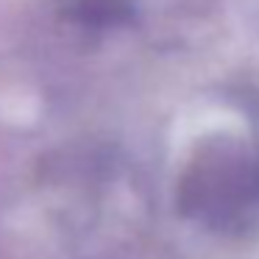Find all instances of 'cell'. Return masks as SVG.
I'll list each match as a JSON object with an SVG mask.
<instances>
[{
	"mask_svg": "<svg viewBox=\"0 0 259 259\" xmlns=\"http://www.w3.org/2000/svg\"><path fill=\"white\" fill-rule=\"evenodd\" d=\"M184 209L218 231H245L259 218V170L226 164L184 187Z\"/></svg>",
	"mask_w": 259,
	"mask_h": 259,
	"instance_id": "6da1fadb",
	"label": "cell"
}]
</instances>
